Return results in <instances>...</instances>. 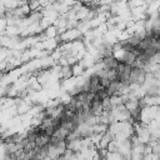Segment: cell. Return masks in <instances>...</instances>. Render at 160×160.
Instances as JSON below:
<instances>
[{
  "label": "cell",
  "mask_w": 160,
  "mask_h": 160,
  "mask_svg": "<svg viewBox=\"0 0 160 160\" xmlns=\"http://www.w3.org/2000/svg\"><path fill=\"white\" fill-rule=\"evenodd\" d=\"M119 64H120V60L116 59L115 56H110V58H106L101 61V66L106 70H114V69H118L119 68Z\"/></svg>",
  "instance_id": "6da1fadb"
}]
</instances>
